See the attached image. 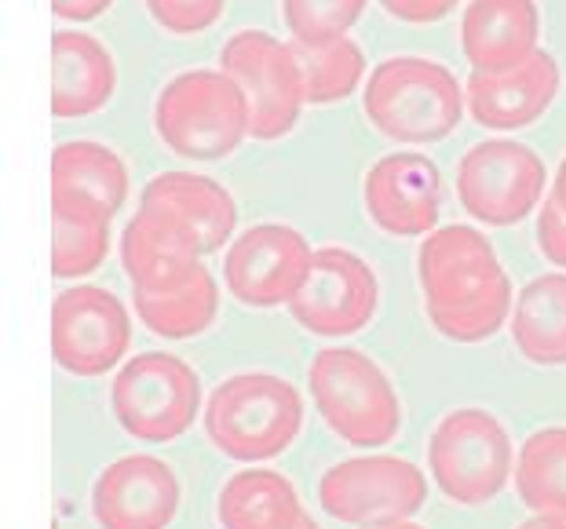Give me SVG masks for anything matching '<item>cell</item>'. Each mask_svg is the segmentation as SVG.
I'll return each instance as SVG.
<instances>
[{"mask_svg": "<svg viewBox=\"0 0 566 529\" xmlns=\"http://www.w3.org/2000/svg\"><path fill=\"white\" fill-rule=\"evenodd\" d=\"M515 529H566V522H559V519H545V515H534V519H526L523 526H515Z\"/></svg>", "mask_w": 566, "mask_h": 529, "instance_id": "cell-34", "label": "cell"}, {"mask_svg": "<svg viewBox=\"0 0 566 529\" xmlns=\"http://www.w3.org/2000/svg\"><path fill=\"white\" fill-rule=\"evenodd\" d=\"M563 88V70L556 55L537 47L520 66L501 74H472L468 77V114L475 125L490 131H515L541 121Z\"/></svg>", "mask_w": 566, "mask_h": 529, "instance_id": "cell-17", "label": "cell"}, {"mask_svg": "<svg viewBox=\"0 0 566 529\" xmlns=\"http://www.w3.org/2000/svg\"><path fill=\"white\" fill-rule=\"evenodd\" d=\"M147 11L165 33L195 38V33L212 30L223 19L227 0H147Z\"/></svg>", "mask_w": 566, "mask_h": 529, "instance_id": "cell-29", "label": "cell"}, {"mask_svg": "<svg viewBox=\"0 0 566 529\" xmlns=\"http://www.w3.org/2000/svg\"><path fill=\"white\" fill-rule=\"evenodd\" d=\"M315 248L289 223H256L223 252V282L252 310L289 307L307 282Z\"/></svg>", "mask_w": 566, "mask_h": 529, "instance_id": "cell-13", "label": "cell"}, {"mask_svg": "<svg viewBox=\"0 0 566 529\" xmlns=\"http://www.w3.org/2000/svg\"><path fill=\"white\" fill-rule=\"evenodd\" d=\"M537 0H468L461 15V52L475 74H501L537 52Z\"/></svg>", "mask_w": 566, "mask_h": 529, "instance_id": "cell-19", "label": "cell"}, {"mask_svg": "<svg viewBox=\"0 0 566 529\" xmlns=\"http://www.w3.org/2000/svg\"><path fill=\"white\" fill-rule=\"evenodd\" d=\"M537 248L548 263L566 271V212L552 194L537 209Z\"/></svg>", "mask_w": 566, "mask_h": 529, "instance_id": "cell-30", "label": "cell"}, {"mask_svg": "<svg viewBox=\"0 0 566 529\" xmlns=\"http://www.w3.org/2000/svg\"><path fill=\"white\" fill-rule=\"evenodd\" d=\"M304 431V394L274 372H234L205 402V435L238 464L282 456Z\"/></svg>", "mask_w": 566, "mask_h": 529, "instance_id": "cell-3", "label": "cell"}, {"mask_svg": "<svg viewBox=\"0 0 566 529\" xmlns=\"http://www.w3.org/2000/svg\"><path fill=\"white\" fill-rule=\"evenodd\" d=\"M548 168L537 150L515 139H486L457 161V198L486 226H515L541 209Z\"/></svg>", "mask_w": 566, "mask_h": 529, "instance_id": "cell-9", "label": "cell"}, {"mask_svg": "<svg viewBox=\"0 0 566 529\" xmlns=\"http://www.w3.org/2000/svg\"><path fill=\"white\" fill-rule=\"evenodd\" d=\"M515 493L530 511L566 522V427H541L523 442Z\"/></svg>", "mask_w": 566, "mask_h": 529, "instance_id": "cell-25", "label": "cell"}, {"mask_svg": "<svg viewBox=\"0 0 566 529\" xmlns=\"http://www.w3.org/2000/svg\"><path fill=\"white\" fill-rule=\"evenodd\" d=\"M132 347L128 307L111 288L74 285L52 304V358L70 377H106Z\"/></svg>", "mask_w": 566, "mask_h": 529, "instance_id": "cell-12", "label": "cell"}, {"mask_svg": "<svg viewBox=\"0 0 566 529\" xmlns=\"http://www.w3.org/2000/svg\"><path fill=\"white\" fill-rule=\"evenodd\" d=\"M307 388L325 427L347 446L384 449L402 431V402L391 377L355 347H325L311 358Z\"/></svg>", "mask_w": 566, "mask_h": 529, "instance_id": "cell-5", "label": "cell"}, {"mask_svg": "<svg viewBox=\"0 0 566 529\" xmlns=\"http://www.w3.org/2000/svg\"><path fill=\"white\" fill-rule=\"evenodd\" d=\"M512 340L526 362L566 366V274H541L515 296L509 318Z\"/></svg>", "mask_w": 566, "mask_h": 529, "instance_id": "cell-23", "label": "cell"}, {"mask_svg": "<svg viewBox=\"0 0 566 529\" xmlns=\"http://www.w3.org/2000/svg\"><path fill=\"white\" fill-rule=\"evenodd\" d=\"M111 256V223L77 209H52V274L63 282L99 271Z\"/></svg>", "mask_w": 566, "mask_h": 529, "instance_id": "cell-26", "label": "cell"}, {"mask_svg": "<svg viewBox=\"0 0 566 529\" xmlns=\"http://www.w3.org/2000/svg\"><path fill=\"white\" fill-rule=\"evenodd\" d=\"M461 0H380V8L391 19L409 22V27H428V22L446 19Z\"/></svg>", "mask_w": 566, "mask_h": 529, "instance_id": "cell-31", "label": "cell"}, {"mask_svg": "<svg viewBox=\"0 0 566 529\" xmlns=\"http://www.w3.org/2000/svg\"><path fill=\"white\" fill-rule=\"evenodd\" d=\"M369 0H282V22L293 44L318 47L336 38H352Z\"/></svg>", "mask_w": 566, "mask_h": 529, "instance_id": "cell-28", "label": "cell"}, {"mask_svg": "<svg viewBox=\"0 0 566 529\" xmlns=\"http://www.w3.org/2000/svg\"><path fill=\"white\" fill-rule=\"evenodd\" d=\"M363 529H424V526H417L413 519H399V522H373V526H363Z\"/></svg>", "mask_w": 566, "mask_h": 529, "instance_id": "cell-35", "label": "cell"}, {"mask_svg": "<svg viewBox=\"0 0 566 529\" xmlns=\"http://www.w3.org/2000/svg\"><path fill=\"white\" fill-rule=\"evenodd\" d=\"M220 70H227L249 95L252 139H285L300 125L307 106V81L293 44L268 30H238L223 44Z\"/></svg>", "mask_w": 566, "mask_h": 529, "instance_id": "cell-8", "label": "cell"}, {"mask_svg": "<svg viewBox=\"0 0 566 529\" xmlns=\"http://www.w3.org/2000/svg\"><path fill=\"white\" fill-rule=\"evenodd\" d=\"M428 500V478L406 456L377 453L333 464L318 483L322 511L347 526L413 519Z\"/></svg>", "mask_w": 566, "mask_h": 529, "instance_id": "cell-10", "label": "cell"}, {"mask_svg": "<svg viewBox=\"0 0 566 529\" xmlns=\"http://www.w3.org/2000/svg\"><path fill=\"white\" fill-rule=\"evenodd\" d=\"M114 0H52V15L63 22H92L111 11Z\"/></svg>", "mask_w": 566, "mask_h": 529, "instance_id": "cell-32", "label": "cell"}, {"mask_svg": "<svg viewBox=\"0 0 566 529\" xmlns=\"http://www.w3.org/2000/svg\"><path fill=\"white\" fill-rule=\"evenodd\" d=\"M184 504V483L165 461L128 453L106 464L92 486V519L99 529H168Z\"/></svg>", "mask_w": 566, "mask_h": 529, "instance_id": "cell-14", "label": "cell"}, {"mask_svg": "<svg viewBox=\"0 0 566 529\" xmlns=\"http://www.w3.org/2000/svg\"><path fill=\"white\" fill-rule=\"evenodd\" d=\"M417 278L431 329L453 343H486L512 318V278L475 226H436L417 252Z\"/></svg>", "mask_w": 566, "mask_h": 529, "instance_id": "cell-1", "label": "cell"}, {"mask_svg": "<svg viewBox=\"0 0 566 529\" xmlns=\"http://www.w3.org/2000/svg\"><path fill=\"white\" fill-rule=\"evenodd\" d=\"M552 198H556L563 204V212H566V158L559 161L556 168V183H552Z\"/></svg>", "mask_w": 566, "mask_h": 529, "instance_id": "cell-33", "label": "cell"}, {"mask_svg": "<svg viewBox=\"0 0 566 529\" xmlns=\"http://www.w3.org/2000/svg\"><path fill=\"white\" fill-rule=\"evenodd\" d=\"M428 472L446 500L461 508L490 504L515 475L509 427L486 409H453L428 438Z\"/></svg>", "mask_w": 566, "mask_h": 529, "instance_id": "cell-6", "label": "cell"}, {"mask_svg": "<svg viewBox=\"0 0 566 529\" xmlns=\"http://www.w3.org/2000/svg\"><path fill=\"white\" fill-rule=\"evenodd\" d=\"M363 106L369 125L402 147H431L464 121L468 95L450 66L424 55H391L373 70Z\"/></svg>", "mask_w": 566, "mask_h": 529, "instance_id": "cell-2", "label": "cell"}, {"mask_svg": "<svg viewBox=\"0 0 566 529\" xmlns=\"http://www.w3.org/2000/svg\"><path fill=\"white\" fill-rule=\"evenodd\" d=\"M296 529H322V526H318V522H315V519H311V515H307V519H304V522H300Z\"/></svg>", "mask_w": 566, "mask_h": 529, "instance_id": "cell-36", "label": "cell"}, {"mask_svg": "<svg viewBox=\"0 0 566 529\" xmlns=\"http://www.w3.org/2000/svg\"><path fill=\"white\" fill-rule=\"evenodd\" d=\"M128 201V165L92 139L59 142L52 154V209H77L114 223Z\"/></svg>", "mask_w": 566, "mask_h": 529, "instance_id": "cell-18", "label": "cell"}, {"mask_svg": "<svg viewBox=\"0 0 566 529\" xmlns=\"http://www.w3.org/2000/svg\"><path fill=\"white\" fill-rule=\"evenodd\" d=\"M143 204H161L176 212L190 231L201 237L205 256L234 242L238 201L223 183L198 172H161L143 190Z\"/></svg>", "mask_w": 566, "mask_h": 529, "instance_id": "cell-21", "label": "cell"}, {"mask_svg": "<svg viewBox=\"0 0 566 529\" xmlns=\"http://www.w3.org/2000/svg\"><path fill=\"white\" fill-rule=\"evenodd\" d=\"M111 409L125 435L147 446H165L184 438L201 416V380L195 366L179 355H136L117 369Z\"/></svg>", "mask_w": 566, "mask_h": 529, "instance_id": "cell-7", "label": "cell"}, {"mask_svg": "<svg viewBox=\"0 0 566 529\" xmlns=\"http://www.w3.org/2000/svg\"><path fill=\"white\" fill-rule=\"evenodd\" d=\"M296 47L307 81V106H333L358 92L366 77V55L355 38H336L318 47Z\"/></svg>", "mask_w": 566, "mask_h": 529, "instance_id": "cell-27", "label": "cell"}, {"mask_svg": "<svg viewBox=\"0 0 566 529\" xmlns=\"http://www.w3.org/2000/svg\"><path fill=\"white\" fill-rule=\"evenodd\" d=\"M117 66L103 41L81 30H59L52 38V114L55 121H77L111 106Z\"/></svg>", "mask_w": 566, "mask_h": 529, "instance_id": "cell-20", "label": "cell"}, {"mask_svg": "<svg viewBox=\"0 0 566 529\" xmlns=\"http://www.w3.org/2000/svg\"><path fill=\"white\" fill-rule=\"evenodd\" d=\"M223 529H296L307 519L296 486L268 467L234 472L216 497Z\"/></svg>", "mask_w": 566, "mask_h": 529, "instance_id": "cell-22", "label": "cell"}, {"mask_svg": "<svg viewBox=\"0 0 566 529\" xmlns=\"http://www.w3.org/2000/svg\"><path fill=\"white\" fill-rule=\"evenodd\" d=\"M205 245L176 212L143 204L122 234V267L136 293H168L201 267Z\"/></svg>", "mask_w": 566, "mask_h": 529, "instance_id": "cell-16", "label": "cell"}, {"mask_svg": "<svg viewBox=\"0 0 566 529\" xmlns=\"http://www.w3.org/2000/svg\"><path fill=\"white\" fill-rule=\"evenodd\" d=\"M154 128L168 150L187 161H223L252 139V110L227 70H187L158 92Z\"/></svg>", "mask_w": 566, "mask_h": 529, "instance_id": "cell-4", "label": "cell"}, {"mask_svg": "<svg viewBox=\"0 0 566 529\" xmlns=\"http://www.w3.org/2000/svg\"><path fill=\"white\" fill-rule=\"evenodd\" d=\"M132 304H136L139 321L154 336H161V340H195V336L209 332L216 315H220V285L201 263L184 285L168 288V293H136Z\"/></svg>", "mask_w": 566, "mask_h": 529, "instance_id": "cell-24", "label": "cell"}, {"mask_svg": "<svg viewBox=\"0 0 566 529\" xmlns=\"http://www.w3.org/2000/svg\"><path fill=\"white\" fill-rule=\"evenodd\" d=\"M377 307H380L377 271L352 248L325 245L311 260L307 282L296 293L293 304H289V315L311 336L344 340V336L363 332L377 318Z\"/></svg>", "mask_w": 566, "mask_h": 529, "instance_id": "cell-11", "label": "cell"}, {"mask_svg": "<svg viewBox=\"0 0 566 529\" xmlns=\"http://www.w3.org/2000/svg\"><path fill=\"white\" fill-rule=\"evenodd\" d=\"M442 198L439 165L417 150L373 161L363 183L369 223L388 237H428L439 226Z\"/></svg>", "mask_w": 566, "mask_h": 529, "instance_id": "cell-15", "label": "cell"}]
</instances>
